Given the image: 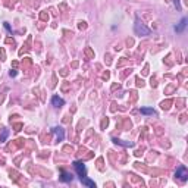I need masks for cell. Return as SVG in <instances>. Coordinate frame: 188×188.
<instances>
[{
  "instance_id": "obj_6",
  "label": "cell",
  "mask_w": 188,
  "mask_h": 188,
  "mask_svg": "<svg viewBox=\"0 0 188 188\" xmlns=\"http://www.w3.org/2000/svg\"><path fill=\"white\" fill-rule=\"evenodd\" d=\"M187 22H188V19H187V18H182V19H181V22H179V24H178L173 30L177 31V32H182V31L185 30V27H187Z\"/></svg>"
},
{
  "instance_id": "obj_2",
  "label": "cell",
  "mask_w": 188,
  "mask_h": 188,
  "mask_svg": "<svg viewBox=\"0 0 188 188\" xmlns=\"http://www.w3.org/2000/svg\"><path fill=\"white\" fill-rule=\"evenodd\" d=\"M72 165H73V168H75V170H77L80 178H82V177L87 175V169H85V165L82 163V162H73Z\"/></svg>"
},
{
  "instance_id": "obj_13",
  "label": "cell",
  "mask_w": 188,
  "mask_h": 188,
  "mask_svg": "<svg viewBox=\"0 0 188 188\" xmlns=\"http://www.w3.org/2000/svg\"><path fill=\"white\" fill-rule=\"evenodd\" d=\"M9 75H10V77H15L16 72H15V71H10V72H9Z\"/></svg>"
},
{
  "instance_id": "obj_9",
  "label": "cell",
  "mask_w": 188,
  "mask_h": 188,
  "mask_svg": "<svg viewBox=\"0 0 188 188\" xmlns=\"http://www.w3.org/2000/svg\"><path fill=\"white\" fill-rule=\"evenodd\" d=\"M140 112L143 115H156V110L154 109H150V107H141Z\"/></svg>"
},
{
  "instance_id": "obj_12",
  "label": "cell",
  "mask_w": 188,
  "mask_h": 188,
  "mask_svg": "<svg viewBox=\"0 0 188 188\" xmlns=\"http://www.w3.org/2000/svg\"><path fill=\"white\" fill-rule=\"evenodd\" d=\"M175 2V6H177V9H181V5H179V0H173Z\"/></svg>"
},
{
  "instance_id": "obj_11",
  "label": "cell",
  "mask_w": 188,
  "mask_h": 188,
  "mask_svg": "<svg viewBox=\"0 0 188 188\" xmlns=\"http://www.w3.org/2000/svg\"><path fill=\"white\" fill-rule=\"evenodd\" d=\"M7 135H9V129H3V132H2V135H0V141H6V138H7Z\"/></svg>"
},
{
  "instance_id": "obj_14",
  "label": "cell",
  "mask_w": 188,
  "mask_h": 188,
  "mask_svg": "<svg viewBox=\"0 0 188 188\" xmlns=\"http://www.w3.org/2000/svg\"><path fill=\"white\" fill-rule=\"evenodd\" d=\"M5 27H6V30H7V31H12V30H10V27H9V24H6V22H5Z\"/></svg>"
},
{
  "instance_id": "obj_1",
  "label": "cell",
  "mask_w": 188,
  "mask_h": 188,
  "mask_svg": "<svg viewBox=\"0 0 188 188\" xmlns=\"http://www.w3.org/2000/svg\"><path fill=\"white\" fill-rule=\"evenodd\" d=\"M134 31H135V34L137 35H143V37H146V35H150L152 34V30H150L148 27H146V25L137 18L135 19V25H134Z\"/></svg>"
},
{
  "instance_id": "obj_5",
  "label": "cell",
  "mask_w": 188,
  "mask_h": 188,
  "mask_svg": "<svg viewBox=\"0 0 188 188\" xmlns=\"http://www.w3.org/2000/svg\"><path fill=\"white\" fill-rule=\"evenodd\" d=\"M52 104H53L55 107H60V106L65 104V100L60 98L59 96H53V97H52Z\"/></svg>"
},
{
  "instance_id": "obj_7",
  "label": "cell",
  "mask_w": 188,
  "mask_h": 188,
  "mask_svg": "<svg viewBox=\"0 0 188 188\" xmlns=\"http://www.w3.org/2000/svg\"><path fill=\"white\" fill-rule=\"evenodd\" d=\"M80 181L84 184V185H87V187H90V188H96V184L91 181V179H88L87 177H82V178H80Z\"/></svg>"
},
{
  "instance_id": "obj_10",
  "label": "cell",
  "mask_w": 188,
  "mask_h": 188,
  "mask_svg": "<svg viewBox=\"0 0 188 188\" xmlns=\"http://www.w3.org/2000/svg\"><path fill=\"white\" fill-rule=\"evenodd\" d=\"M113 143H116V144H121V146H123V147H134V143H128V141H122V140H118V138H113Z\"/></svg>"
},
{
  "instance_id": "obj_4",
  "label": "cell",
  "mask_w": 188,
  "mask_h": 188,
  "mask_svg": "<svg viewBox=\"0 0 188 188\" xmlns=\"http://www.w3.org/2000/svg\"><path fill=\"white\" fill-rule=\"evenodd\" d=\"M52 131L56 134V137H57V141H62V140L65 138V131H63V128H62V127H55Z\"/></svg>"
},
{
  "instance_id": "obj_3",
  "label": "cell",
  "mask_w": 188,
  "mask_h": 188,
  "mask_svg": "<svg viewBox=\"0 0 188 188\" xmlns=\"http://www.w3.org/2000/svg\"><path fill=\"white\" fill-rule=\"evenodd\" d=\"M175 177H177L178 179H181V181H187L188 179V170H187V168L185 166H179L177 169V172H175Z\"/></svg>"
},
{
  "instance_id": "obj_8",
  "label": "cell",
  "mask_w": 188,
  "mask_h": 188,
  "mask_svg": "<svg viewBox=\"0 0 188 188\" xmlns=\"http://www.w3.org/2000/svg\"><path fill=\"white\" fill-rule=\"evenodd\" d=\"M60 179L62 181H63V182H71L72 179H73V177H72V175L71 173H68V172H62V177H60Z\"/></svg>"
}]
</instances>
